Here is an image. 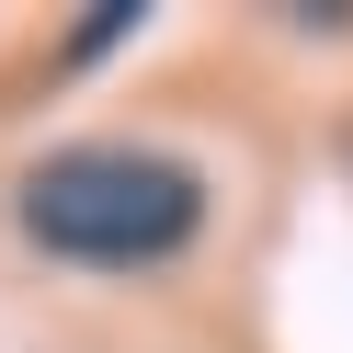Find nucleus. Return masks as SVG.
<instances>
[{
  "instance_id": "nucleus-2",
  "label": "nucleus",
  "mask_w": 353,
  "mask_h": 353,
  "mask_svg": "<svg viewBox=\"0 0 353 353\" xmlns=\"http://www.w3.org/2000/svg\"><path fill=\"white\" fill-rule=\"evenodd\" d=\"M137 23H148L137 0H103L92 23H80V34H69V69H80V57H103V46H125V34H137Z\"/></svg>"
},
{
  "instance_id": "nucleus-1",
  "label": "nucleus",
  "mask_w": 353,
  "mask_h": 353,
  "mask_svg": "<svg viewBox=\"0 0 353 353\" xmlns=\"http://www.w3.org/2000/svg\"><path fill=\"white\" fill-rule=\"evenodd\" d=\"M205 171L183 148L148 137H80L46 148V160L12 183V228L34 239L46 262H80V274H160L205 239Z\"/></svg>"
}]
</instances>
